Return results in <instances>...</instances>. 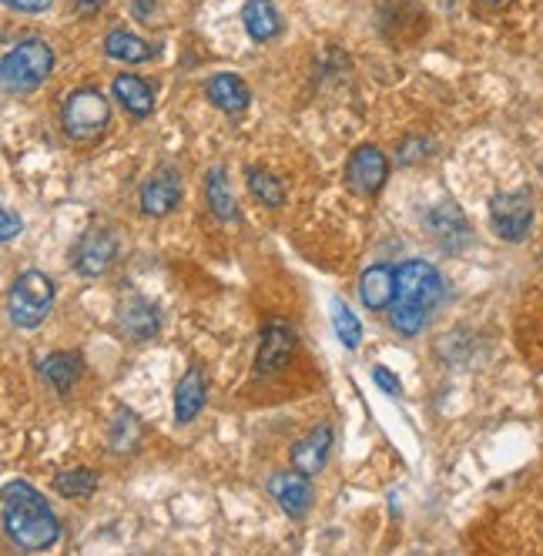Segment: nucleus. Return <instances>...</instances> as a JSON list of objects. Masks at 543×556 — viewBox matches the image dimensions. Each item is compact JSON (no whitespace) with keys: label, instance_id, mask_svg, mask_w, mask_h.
<instances>
[{"label":"nucleus","instance_id":"nucleus-1","mask_svg":"<svg viewBox=\"0 0 543 556\" xmlns=\"http://www.w3.org/2000/svg\"><path fill=\"white\" fill-rule=\"evenodd\" d=\"M446 286L440 271L430 262L409 258L396 268V299H393V329L400 336H419L426 329V319H430L433 305L443 299Z\"/></svg>","mask_w":543,"mask_h":556},{"label":"nucleus","instance_id":"nucleus-2","mask_svg":"<svg viewBox=\"0 0 543 556\" xmlns=\"http://www.w3.org/2000/svg\"><path fill=\"white\" fill-rule=\"evenodd\" d=\"M4 530L24 549H48L61 536L54 509L27 483L4 486Z\"/></svg>","mask_w":543,"mask_h":556},{"label":"nucleus","instance_id":"nucleus-3","mask_svg":"<svg viewBox=\"0 0 543 556\" xmlns=\"http://www.w3.org/2000/svg\"><path fill=\"white\" fill-rule=\"evenodd\" d=\"M54 71V51L37 41V37H27L17 48H11L4 54V64H0V74H4V88L11 94H27L37 91Z\"/></svg>","mask_w":543,"mask_h":556},{"label":"nucleus","instance_id":"nucleus-4","mask_svg":"<svg viewBox=\"0 0 543 556\" xmlns=\"http://www.w3.org/2000/svg\"><path fill=\"white\" fill-rule=\"evenodd\" d=\"M111 125V108L108 98L98 88L74 91L61 108V131L74 144H91L98 141Z\"/></svg>","mask_w":543,"mask_h":556},{"label":"nucleus","instance_id":"nucleus-5","mask_svg":"<svg viewBox=\"0 0 543 556\" xmlns=\"http://www.w3.org/2000/svg\"><path fill=\"white\" fill-rule=\"evenodd\" d=\"M51 305H54V286H51V278L45 271H24V275L14 278L11 299H8L14 326L37 329L48 319Z\"/></svg>","mask_w":543,"mask_h":556},{"label":"nucleus","instance_id":"nucleus-6","mask_svg":"<svg viewBox=\"0 0 543 556\" xmlns=\"http://www.w3.org/2000/svg\"><path fill=\"white\" fill-rule=\"evenodd\" d=\"M490 225L503 242H523L533 225V198L527 191H507L490 202Z\"/></svg>","mask_w":543,"mask_h":556},{"label":"nucleus","instance_id":"nucleus-7","mask_svg":"<svg viewBox=\"0 0 543 556\" xmlns=\"http://www.w3.org/2000/svg\"><path fill=\"white\" fill-rule=\"evenodd\" d=\"M71 258L81 275L101 278L111 271L114 262H118V235H114L111 228H88L81 238H77Z\"/></svg>","mask_w":543,"mask_h":556},{"label":"nucleus","instance_id":"nucleus-8","mask_svg":"<svg viewBox=\"0 0 543 556\" xmlns=\"http://www.w3.org/2000/svg\"><path fill=\"white\" fill-rule=\"evenodd\" d=\"M386 172H390V162L376 144H363L353 151L345 165V181L359 198H372L382 185H386Z\"/></svg>","mask_w":543,"mask_h":556},{"label":"nucleus","instance_id":"nucleus-9","mask_svg":"<svg viewBox=\"0 0 543 556\" xmlns=\"http://www.w3.org/2000/svg\"><path fill=\"white\" fill-rule=\"evenodd\" d=\"M292 352H295V332L286 323H268L262 329V339H258L255 372L258 376H272V372L286 369V363L292 359Z\"/></svg>","mask_w":543,"mask_h":556},{"label":"nucleus","instance_id":"nucleus-10","mask_svg":"<svg viewBox=\"0 0 543 556\" xmlns=\"http://www.w3.org/2000/svg\"><path fill=\"white\" fill-rule=\"evenodd\" d=\"M181 202V178L175 172H159L141 185V212L148 218H165Z\"/></svg>","mask_w":543,"mask_h":556},{"label":"nucleus","instance_id":"nucleus-11","mask_svg":"<svg viewBox=\"0 0 543 556\" xmlns=\"http://www.w3.org/2000/svg\"><path fill=\"white\" fill-rule=\"evenodd\" d=\"M268 493L289 516H302L313 503V490H308V476L305 472H276L268 480Z\"/></svg>","mask_w":543,"mask_h":556},{"label":"nucleus","instance_id":"nucleus-12","mask_svg":"<svg viewBox=\"0 0 543 556\" xmlns=\"http://www.w3.org/2000/svg\"><path fill=\"white\" fill-rule=\"evenodd\" d=\"M359 299L369 312H386L396 299V268L372 265L359 275Z\"/></svg>","mask_w":543,"mask_h":556},{"label":"nucleus","instance_id":"nucleus-13","mask_svg":"<svg viewBox=\"0 0 543 556\" xmlns=\"http://www.w3.org/2000/svg\"><path fill=\"white\" fill-rule=\"evenodd\" d=\"M426 225H430V231L440 238V245L446 252H456L470 242V228H467V218H463V212L453 205V202H443L437 205L430 215H426Z\"/></svg>","mask_w":543,"mask_h":556},{"label":"nucleus","instance_id":"nucleus-14","mask_svg":"<svg viewBox=\"0 0 543 556\" xmlns=\"http://www.w3.org/2000/svg\"><path fill=\"white\" fill-rule=\"evenodd\" d=\"M205 98L225 114H242L252 101V91L239 74H212L205 85Z\"/></svg>","mask_w":543,"mask_h":556},{"label":"nucleus","instance_id":"nucleus-15","mask_svg":"<svg viewBox=\"0 0 543 556\" xmlns=\"http://www.w3.org/2000/svg\"><path fill=\"white\" fill-rule=\"evenodd\" d=\"M205 395H209L205 372H202L199 366H191V369L181 376L178 389H175V419H178L181 426L195 419V416L205 409Z\"/></svg>","mask_w":543,"mask_h":556},{"label":"nucleus","instance_id":"nucleus-16","mask_svg":"<svg viewBox=\"0 0 543 556\" xmlns=\"http://www.w3.org/2000/svg\"><path fill=\"white\" fill-rule=\"evenodd\" d=\"M329 446H332V429L329 426H319L305 435V440H299L292 446V466L305 476H316L326 459H329Z\"/></svg>","mask_w":543,"mask_h":556},{"label":"nucleus","instance_id":"nucleus-17","mask_svg":"<svg viewBox=\"0 0 543 556\" xmlns=\"http://www.w3.org/2000/svg\"><path fill=\"white\" fill-rule=\"evenodd\" d=\"M242 24H245V34L255 45H265V41H272V37L282 34V17H279L272 0H245Z\"/></svg>","mask_w":543,"mask_h":556},{"label":"nucleus","instance_id":"nucleus-18","mask_svg":"<svg viewBox=\"0 0 543 556\" xmlns=\"http://www.w3.org/2000/svg\"><path fill=\"white\" fill-rule=\"evenodd\" d=\"M111 91H114V98H118V104L135 117H148L154 111V91L138 74H118Z\"/></svg>","mask_w":543,"mask_h":556},{"label":"nucleus","instance_id":"nucleus-19","mask_svg":"<svg viewBox=\"0 0 543 556\" xmlns=\"http://www.w3.org/2000/svg\"><path fill=\"white\" fill-rule=\"evenodd\" d=\"M118 323H122V329L131 336V339H138V342H144V339H151V336H159V312H154V305L151 302H144V299H128L125 305H122V312H118Z\"/></svg>","mask_w":543,"mask_h":556},{"label":"nucleus","instance_id":"nucleus-20","mask_svg":"<svg viewBox=\"0 0 543 556\" xmlns=\"http://www.w3.org/2000/svg\"><path fill=\"white\" fill-rule=\"evenodd\" d=\"M104 54L114 58V61H125V64H144V61H151L154 51H151V45L144 41V37L118 27V30H111L104 37Z\"/></svg>","mask_w":543,"mask_h":556},{"label":"nucleus","instance_id":"nucleus-21","mask_svg":"<svg viewBox=\"0 0 543 556\" xmlns=\"http://www.w3.org/2000/svg\"><path fill=\"white\" fill-rule=\"evenodd\" d=\"M41 372H45V379L51 382L54 392H71L74 382L81 379V359H77L74 352H54L45 359Z\"/></svg>","mask_w":543,"mask_h":556},{"label":"nucleus","instance_id":"nucleus-22","mask_svg":"<svg viewBox=\"0 0 543 556\" xmlns=\"http://www.w3.org/2000/svg\"><path fill=\"white\" fill-rule=\"evenodd\" d=\"M205 202L215 218H222V222L236 218V194H231V185L222 168H212V175L205 181Z\"/></svg>","mask_w":543,"mask_h":556},{"label":"nucleus","instance_id":"nucleus-23","mask_svg":"<svg viewBox=\"0 0 543 556\" xmlns=\"http://www.w3.org/2000/svg\"><path fill=\"white\" fill-rule=\"evenodd\" d=\"M141 432L144 429H141V422H138L135 413H118V416H114V422H111L108 443H111L114 453H131L141 443Z\"/></svg>","mask_w":543,"mask_h":556},{"label":"nucleus","instance_id":"nucleus-24","mask_svg":"<svg viewBox=\"0 0 543 556\" xmlns=\"http://www.w3.org/2000/svg\"><path fill=\"white\" fill-rule=\"evenodd\" d=\"M54 490L64 496V500H88L94 490H98V476L91 469H67L54 480Z\"/></svg>","mask_w":543,"mask_h":556},{"label":"nucleus","instance_id":"nucleus-25","mask_svg":"<svg viewBox=\"0 0 543 556\" xmlns=\"http://www.w3.org/2000/svg\"><path fill=\"white\" fill-rule=\"evenodd\" d=\"M249 191L268 208H282L286 205V185L276 175L262 172V168H249Z\"/></svg>","mask_w":543,"mask_h":556},{"label":"nucleus","instance_id":"nucleus-26","mask_svg":"<svg viewBox=\"0 0 543 556\" xmlns=\"http://www.w3.org/2000/svg\"><path fill=\"white\" fill-rule=\"evenodd\" d=\"M332 326H336V332H339V339H342V345H345V349H356V345H359V339H363V326H359L356 315L349 312V305H342V302H336V305H332Z\"/></svg>","mask_w":543,"mask_h":556},{"label":"nucleus","instance_id":"nucleus-27","mask_svg":"<svg viewBox=\"0 0 543 556\" xmlns=\"http://www.w3.org/2000/svg\"><path fill=\"white\" fill-rule=\"evenodd\" d=\"M4 4L11 11H21V14H45L54 4V0H4Z\"/></svg>","mask_w":543,"mask_h":556},{"label":"nucleus","instance_id":"nucleus-28","mask_svg":"<svg viewBox=\"0 0 543 556\" xmlns=\"http://www.w3.org/2000/svg\"><path fill=\"white\" fill-rule=\"evenodd\" d=\"M372 379H376V386H379V389H386L390 395H400V392H403L400 379H396V376H390L386 369H376V372H372Z\"/></svg>","mask_w":543,"mask_h":556},{"label":"nucleus","instance_id":"nucleus-29","mask_svg":"<svg viewBox=\"0 0 543 556\" xmlns=\"http://www.w3.org/2000/svg\"><path fill=\"white\" fill-rule=\"evenodd\" d=\"M71 4H74V11L81 14V17H94L104 8V0H71Z\"/></svg>","mask_w":543,"mask_h":556},{"label":"nucleus","instance_id":"nucleus-30","mask_svg":"<svg viewBox=\"0 0 543 556\" xmlns=\"http://www.w3.org/2000/svg\"><path fill=\"white\" fill-rule=\"evenodd\" d=\"M0 218H4V242H11V238L21 231V222L14 218V212H11V208H4V215H0Z\"/></svg>","mask_w":543,"mask_h":556},{"label":"nucleus","instance_id":"nucleus-31","mask_svg":"<svg viewBox=\"0 0 543 556\" xmlns=\"http://www.w3.org/2000/svg\"><path fill=\"white\" fill-rule=\"evenodd\" d=\"M480 4H487V8H503L507 0H480Z\"/></svg>","mask_w":543,"mask_h":556}]
</instances>
